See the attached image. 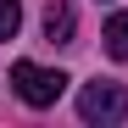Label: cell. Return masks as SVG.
Masks as SVG:
<instances>
[{"label":"cell","instance_id":"1","mask_svg":"<svg viewBox=\"0 0 128 128\" xmlns=\"http://www.w3.org/2000/svg\"><path fill=\"white\" fill-rule=\"evenodd\" d=\"M78 117L84 122H122L128 117V89L122 84H106V78L84 84L78 89Z\"/></svg>","mask_w":128,"mask_h":128},{"label":"cell","instance_id":"2","mask_svg":"<svg viewBox=\"0 0 128 128\" xmlns=\"http://www.w3.org/2000/svg\"><path fill=\"white\" fill-rule=\"evenodd\" d=\"M11 84H17V95H22L28 106H56L61 89H67V72H50V67H39V61H17Z\"/></svg>","mask_w":128,"mask_h":128},{"label":"cell","instance_id":"3","mask_svg":"<svg viewBox=\"0 0 128 128\" xmlns=\"http://www.w3.org/2000/svg\"><path fill=\"white\" fill-rule=\"evenodd\" d=\"M72 28H78L72 0H45V39L50 45H72Z\"/></svg>","mask_w":128,"mask_h":128},{"label":"cell","instance_id":"4","mask_svg":"<svg viewBox=\"0 0 128 128\" xmlns=\"http://www.w3.org/2000/svg\"><path fill=\"white\" fill-rule=\"evenodd\" d=\"M100 39H106V56L112 61H128V17H112Z\"/></svg>","mask_w":128,"mask_h":128},{"label":"cell","instance_id":"5","mask_svg":"<svg viewBox=\"0 0 128 128\" xmlns=\"http://www.w3.org/2000/svg\"><path fill=\"white\" fill-rule=\"evenodd\" d=\"M17 28H22V6L17 0H0V39H17Z\"/></svg>","mask_w":128,"mask_h":128}]
</instances>
